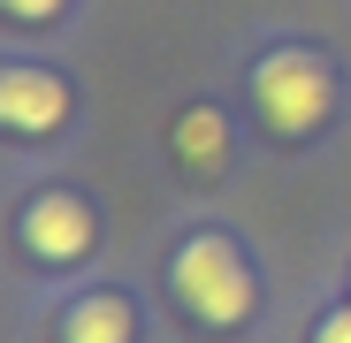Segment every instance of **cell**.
Instances as JSON below:
<instances>
[{
	"mask_svg": "<svg viewBox=\"0 0 351 343\" xmlns=\"http://www.w3.org/2000/svg\"><path fill=\"white\" fill-rule=\"evenodd\" d=\"M168 282H176V298H184L206 328H237L252 313V275H245V259L229 252L221 237H191L184 252H176Z\"/></svg>",
	"mask_w": 351,
	"mask_h": 343,
	"instance_id": "1",
	"label": "cell"
},
{
	"mask_svg": "<svg viewBox=\"0 0 351 343\" xmlns=\"http://www.w3.org/2000/svg\"><path fill=\"white\" fill-rule=\"evenodd\" d=\"M252 99H260V114H267V130L306 138V130H321V123H328L336 84H328V69L313 62V53H298V46H290V53H267V62H260Z\"/></svg>",
	"mask_w": 351,
	"mask_h": 343,
	"instance_id": "2",
	"label": "cell"
},
{
	"mask_svg": "<svg viewBox=\"0 0 351 343\" xmlns=\"http://www.w3.org/2000/svg\"><path fill=\"white\" fill-rule=\"evenodd\" d=\"M62 114H69L62 77H38V69H8V77H0V123H8V130L38 138V130L62 123Z\"/></svg>",
	"mask_w": 351,
	"mask_h": 343,
	"instance_id": "3",
	"label": "cell"
},
{
	"mask_svg": "<svg viewBox=\"0 0 351 343\" xmlns=\"http://www.w3.org/2000/svg\"><path fill=\"white\" fill-rule=\"evenodd\" d=\"M23 244H31L38 259H84V252H92V214H84L77 199H38V206L23 214Z\"/></svg>",
	"mask_w": 351,
	"mask_h": 343,
	"instance_id": "4",
	"label": "cell"
},
{
	"mask_svg": "<svg viewBox=\"0 0 351 343\" xmlns=\"http://www.w3.org/2000/svg\"><path fill=\"white\" fill-rule=\"evenodd\" d=\"M221 145H229V130H221L214 107H191L184 123H176V160H184L191 176H214V168H221Z\"/></svg>",
	"mask_w": 351,
	"mask_h": 343,
	"instance_id": "5",
	"label": "cell"
},
{
	"mask_svg": "<svg viewBox=\"0 0 351 343\" xmlns=\"http://www.w3.org/2000/svg\"><path fill=\"white\" fill-rule=\"evenodd\" d=\"M62 343H130V305L123 298H84L69 320H62Z\"/></svg>",
	"mask_w": 351,
	"mask_h": 343,
	"instance_id": "6",
	"label": "cell"
},
{
	"mask_svg": "<svg viewBox=\"0 0 351 343\" xmlns=\"http://www.w3.org/2000/svg\"><path fill=\"white\" fill-rule=\"evenodd\" d=\"M313 343H351V313H328V320H321V335H313Z\"/></svg>",
	"mask_w": 351,
	"mask_h": 343,
	"instance_id": "7",
	"label": "cell"
},
{
	"mask_svg": "<svg viewBox=\"0 0 351 343\" xmlns=\"http://www.w3.org/2000/svg\"><path fill=\"white\" fill-rule=\"evenodd\" d=\"M62 0H8V16H23V23H38V16H53Z\"/></svg>",
	"mask_w": 351,
	"mask_h": 343,
	"instance_id": "8",
	"label": "cell"
}]
</instances>
